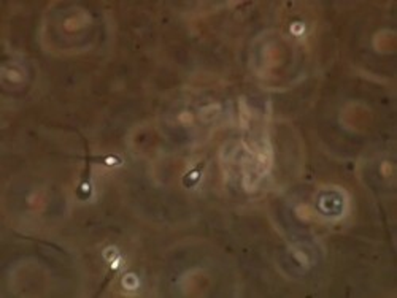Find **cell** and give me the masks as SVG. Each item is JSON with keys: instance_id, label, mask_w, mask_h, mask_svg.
<instances>
[{"instance_id": "obj_1", "label": "cell", "mask_w": 397, "mask_h": 298, "mask_svg": "<svg viewBox=\"0 0 397 298\" xmlns=\"http://www.w3.org/2000/svg\"><path fill=\"white\" fill-rule=\"evenodd\" d=\"M205 168V162H200L194 170H191L188 175H184L183 176V184H184V187H194L196 184L199 182L200 179V176H202V170Z\"/></svg>"}]
</instances>
